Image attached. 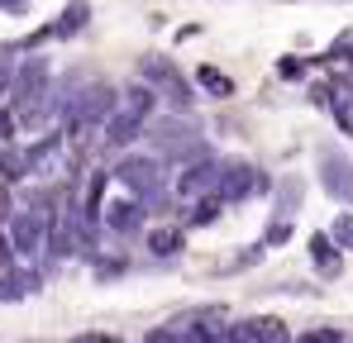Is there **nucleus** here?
<instances>
[{
    "label": "nucleus",
    "instance_id": "nucleus-22",
    "mask_svg": "<svg viewBox=\"0 0 353 343\" xmlns=\"http://www.w3.org/2000/svg\"><path fill=\"white\" fill-rule=\"evenodd\" d=\"M14 129H19L14 110H0V138H5V143H14Z\"/></svg>",
    "mask_w": 353,
    "mask_h": 343
},
{
    "label": "nucleus",
    "instance_id": "nucleus-23",
    "mask_svg": "<svg viewBox=\"0 0 353 343\" xmlns=\"http://www.w3.org/2000/svg\"><path fill=\"white\" fill-rule=\"evenodd\" d=\"M277 72H282V76H301V72H305V62H301V57H282V62H277Z\"/></svg>",
    "mask_w": 353,
    "mask_h": 343
},
{
    "label": "nucleus",
    "instance_id": "nucleus-16",
    "mask_svg": "<svg viewBox=\"0 0 353 343\" xmlns=\"http://www.w3.org/2000/svg\"><path fill=\"white\" fill-rule=\"evenodd\" d=\"M196 81H201L210 96H230V91H234V81H230L225 72H215V67H201V72H196Z\"/></svg>",
    "mask_w": 353,
    "mask_h": 343
},
{
    "label": "nucleus",
    "instance_id": "nucleus-3",
    "mask_svg": "<svg viewBox=\"0 0 353 343\" xmlns=\"http://www.w3.org/2000/svg\"><path fill=\"white\" fill-rule=\"evenodd\" d=\"M48 225H53V215H43V210L14 215V220H10V248H14L19 258H39V253H43V238H48Z\"/></svg>",
    "mask_w": 353,
    "mask_h": 343
},
{
    "label": "nucleus",
    "instance_id": "nucleus-21",
    "mask_svg": "<svg viewBox=\"0 0 353 343\" xmlns=\"http://www.w3.org/2000/svg\"><path fill=\"white\" fill-rule=\"evenodd\" d=\"M292 205H301V186L296 181H282V215H292Z\"/></svg>",
    "mask_w": 353,
    "mask_h": 343
},
{
    "label": "nucleus",
    "instance_id": "nucleus-13",
    "mask_svg": "<svg viewBox=\"0 0 353 343\" xmlns=\"http://www.w3.org/2000/svg\"><path fill=\"white\" fill-rule=\"evenodd\" d=\"M310 253H315V262H320L325 277H339V248L330 243V233H315L310 238Z\"/></svg>",
    "mask_w": 353,
    "mask_h": 343
},
{
    "label": "nucleus",
    "instance_id": "nucleus-2",
    "mask_svg": "<svg viewBox=\"0 0 353 343\" xmlns=\"http://www.w3.org/2000/svg\"><path fill=\"white\" fill-rule=\"evenodd\" d=\"M220 172H225V163H215V158L186 163V167L176 172V181H172L176 200H201V196H215V186H220Z\"/></svg>",
    "mask_w": 353,
    "mask_h": 343
},
{
    "label": "nucleus",
    "instance_id": "nucleus-5",
    "mask_svg": "<svg viewBox=\"0 0 353 343\" xmlns=\"http://www.w3.org/2000/svg\"><path fill=\"white\" fill-rule=\"evenodd\" d=\"M320 186L334 196V200H353V163L339 148H320Z\"/></svg>",
    "mask_w": 353,
    "mask_h": 343
},
{
    "label": "nucleus",
    "instance_id": "nucleus-17",
    "mask_svg": "<svg viewBox=\"0 0 353 343\" xmlns=\"http://www.w3.org/2000/svg\"><path fill=\"white\" fill-rule=\"evenodd\" d=\"M225 210V200L220 196H201L196 200V210H191V225H215V215Z\"/></svg>",
    "mask_w": 353,
    "mask_h": 343
},
{
    "label": "nucleus",
    "instance_id": "nucleus-24",
    "mask_svg": "<svg viewBox=\"0 0 353 343\" xmlns=\"http://www.w3.org/2000/svg\"><path fill=\"white\" fill-rule=\"evenodd\" d=\"M0 267H14V248H10L5 233H0Z\"/></svg>",
    "mask_w": 353,
    "mask_h": 343
},
{
    "label": "nucleus",
    "instance_id": "nucleus-12",
    "mask_svg": "<svg viewBox=\"0 0 353 343\" xmlns=\"http://www.w3.org/2000/svg\"><path fill=\"white\" fill-rule=\"evenodd\" d=\"M243 334H248L253 343H296L292 334H287V324H282V320H248V324H243Z\"/></svg>",
    "mask_w": 353,
    "mask_h": 343
},
{
    "label": "nucleus",
    "instance_id": "nucleus-1",
    "mask_svg": "<svg viewBox=\"0 0 353 343\" xmlns=\"http://www.w3.org/2000/svg\"><path fill=\"white\" fill-rule=\"evenodd\" d=\"M115 181L134 196V200H158V196H163V163H158V158L129 153V158H119Z\"/></svg>",
    "mask_w": 353,
    "mask_h": 343
},
{
    "label": "nucleus",
    "instance_id": "nucleus-15",
    "mask_svg": "<svg viewBox=\"0 0 353 343\" xmlns=\"http://www.w3.org/2000/svg\"><path fill=\"white\" fill-rule=\"evenodd\" d=\"M0 176H5V181H24V176H29L24 148H14V143H5V148H0Z\"/></svg>",
    "mask_w": 353,
    "mask_h": 343
},
{
    "label": "nucleus",
    "instance_id": "nucleus-10",
    "mask_svg": "<svg viewBox=\"0 0 353 343\" xmlns=\"http://www.w3.org/2000/svg\"><path fill=\"white\" fill-rule=\"evenodd\" d=\"M139 76H143V81H148L153 91H168V86H176V81H181V72H176L168 57H158V53L139 62Z\"/></svg>",
    "mask_w": 353,
    "mask_h": 343
},
{
    "label": "nucleus",
    "instance_id": "nucleus-19",
    "mask_svg": "<svg viewBox=\"0 0 353 343\" xmlns=\"http://www.w3.org/2000/svg\"><path fill=\"white\" fill-rule=\"evenodd\" d=\"M330 110L339 114V124L353 134V96H339V91H334V96H330Z\"/></svg>",
    "mask_w": 353,
    "mask_h": 343
},
{
    "label": "nucleus",
    "instance_id": "nucleus-14",
    "mask_svg": "<svg viewBox=\"0 0 353 343\" xmlns=\"http://www.w3.org/2000/svg\"><path fill=\"white\" fill-rule=\"evenodd\" d=\"M148 253H153V258H176V253H181V229H153V233H148Z\"/></svg>",
    "mask_w": 353,
    "mask_h": 343
},
{
    "label": "nucleus",
    "instance_id": "nucleus-6",
    "mask_svg": "<svg viewBox=\"0 0 353 343\" xmlns=\"http://www.w3.org/2000/svg\"><path fill=\"white\" fill-rule=\"evenodd\" d=\"M143 124L148 119H139V114H129V110H115L101 129H105V148H129L139 134H143Z\"/></svg>",
    "mask_w": 353,
    "mask_h": 343
},
{
    "label": "nucleus",
    "instance_id": "nucleus-20",
    "mask_svg": "<svg viewBox=\"0 0 353 343\" xmlns=\"http://www.w3.org/2000/svg\"><path fill=\"white\" fill-rule=\"evenodd\" d=\"M296 343H344V334L339 329H310V334H301Z\"/></svg>",
    "mask_w": 353,
    "mask_h": 343
},
{
    "label": "nucleus",
    "instance_id": "nucleus-18",
    "mask_svg": "<svg viewBox=\"0 0 353 343\" xmlns=\"http://www.w3.org/2000/svg\"><path fill=\"white\" fill-rule=\"evenodd\" d=\"M330 243H334V248H353V215H334Z\"/></svg>",
    "mask_w": 353,
    "mask_h": 343
},
{
    "label": "nucleus",
    "instance_id": "nucleus-8",
    "mask_svg": "<svg viewBox=\"0 0 353 343\" xmlns=\"http://www.w3.org/2000/svg\"><path fill=\"white\" fill-rule=\"evenodd\" d=\"M105 225L115 229V233H139L143 229V200H115V205H105Z\"/></svg>",
    "mask_w": 353,
    "mask_h": 343
},
{
    "label": "nucleus",
    "instance_id": "nucleus-25",
    "mask_svg": "<svg viewBox=\"0 0 353 343\" xmlns=\"http://www.w3.org/2000/svg\"><path fill=\"white\" fill-rule=\"evenodd\" d=\"M10 76H14V67L0 57V96H10Z\"/></svg>",
    "mask_w": 353,
    "mask_h": 343
},
{
    "label": "nucleus",
    "instance_id": "nucleus-11",
    "mask_svg": "<svg viewBox=\"0 0 353 343\" xmlns=\"http://www.w3.org/2000/svg\"><path fill=\"white\" fill-rule=\"evenodd\" d=\"M86 19H91V5H86V0H72L58 14V24H48V34H53V39H72V34L86 29Z\"/></svg>",
    "mask_w": 353,
    "mask_h": 343
},
{
    "label": "nucleus",
    "instance_id": "nucleus-4",
    "mask_svg": "<svg viewBox=\"0 0 353 343\" xmlns=\"http://www.w3.org/2000/svg\"><path fill=\"white\" fill-rule=\"evenodd\" d=\"M253 191H268V176H263L258 167H248V163H225L215 196H220L225 205H234V200H248Z\"/></svg>",
    "mask_w": 353,
    "mask_h": 343
},
{
    "label": "nucleus",
    "instance_id": "nucleus-9",
    "mask_svg": "<svg viewBox=\"0 0 353 343\" xmlns=\"http://www.w3.org/2000/svg\"><path fill=\"white\" fill-rule=\"evenodd\" d=\"M119 110L139 114V119H153V110H158V91H153L148 81H134V86L119 91Z\"/></svg>",
    "mask_w": 353,
    "mask_h": 343
},
{
    "label": "nucleus",
    "instance_id": "nucleus-7",
    "mask_svg": "<svg viewBox=\"0 0 353 343\" xmlns=\"http://www.w3.org/2000/svg\"><path fill=\"white\" fill-rule=\"evenodd\" d=\"M39 286H43V282H39V272H29V267H5V272H0V300L14 305V300L34 295Z\"/></svg>",
    "mask_w": 353,
    "mask_h": 343
}]
</instances>
